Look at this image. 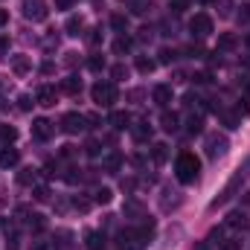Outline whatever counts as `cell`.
<instances>
[{
    "instance_id": "52a82bcc",
    "label": "cell",
    "mask_w": 250,
    "mask_h": 250,
    "mask_svg": "<svg viewBox=\"0 0 250 250\" xmlns=\"http://www.w3.org/2000/svg\"><path fill=\"white\" fill-rule=\"evenodd\" d=\"M84 128H87V117H82V114H76V111H70V114L62 117L64 134H79V131H84Z\"/></svg>"
},
{
    "instance_id": "cb8c5ba5",
    "label": "cell",
    "mask_w": 250,
    "mask_h": 250,
    "mask_svg": "<svg viewBox=\"0 0 250 250\" xmlns=\"http://www.w3.org/2000/svg\"><path fill=\"white\" fill-rule=\"evenodd\" d=\"M128 50H131V38H128V35H120V38L114 41V53H117V56H125Z\"/></svg>"
},
{
    "instance_id": "603a6c76",
    "label": "cell",
    "mask_w": 250,
    "mask_h": 250,
    "mask_svg": "<svg viewBox=\"0 0 250 250\" xmlns=\"http://www.w3.org/2000/svg\"><path fill=\"white\" fill-rule=\"evenodd\" d=\"M6 250H21V233L15 227L6 233Z\"/></svg>"
},
{
    "instance_id": "816d5d0a",
    "label": "cell",
    "mask_w": 250,
    "mask_h": 250,
    "mask_svg": "<svg viewBox=\"0 0 250 250\" xmlns=\"http://www.w3.org/2000/svg\"><path fill=\"white\" fill-rule=\"evenodd\" d=\"M9 23V15H6V9H0V26H6Z\"/></svg>"
},
{
    "instance_id": "f6af8a7d",
    "label": "cell",
    "mask_w": 250,
    "mask_h": 250,
    "mask_svg": "<svg viewBox=\"0 0 250 250\" xmlns=\"http://www.w3.org/2000/svg\"><path fill=\"white\" fill-rule=\"evenodd\" d=\"M73 207H76V209H82V212H84V209H87V207H90V201H84V198H73Z\"/></svg>"
},
{
    "instance_id": "f1b7e54d",
    "label": "cell",
    "mask_w": 250,
    "mask_h": 250,
    "mask_svg": "<svg viewBox=\"0 0 250 250\" xmlns=\"http://www.w3.org/2000/svg\"><path fill=\"white\" fill-rule=\"evenodd\" d=\"M154 67H157V62L148 59V56H140V59H137V70H140V73H151Z\"/></svg>"
},
{
    "instance_id": "ab89813d",
    "label": "cell",
    "mask_w": 250,
    "mask_h": 250,
    "mask_svg": "<svg viewBox=\"0 0 250 250\" xmlns=\"http://www.w3.org/2000/svg\"><path fill=\"white\" fill-rule=\"evenodd\" d=\"M111 76H114V79H125V76H128V67H125V64H117V67L111 70Z\"/></svg>"
},
{
    "instance_id": "d6986e66",
    "label": "cell",
    "mask_w": 250,
    "mask_h": 250,
    "mask_svg": "<svg viewBox=\"0 0 250 250\" xmlns=\"http://www.w3.org/2000/svg\"><path fill=\"white\" fill-rule=\"evenodd\" d=\"M64 29H67V35H82V29H84V21H82L79 15H70Z\"/></svg>"
},
{
    "instance_id": "74e56055",
    "label": "cell",
    "mask_w": 250,
    "mask_h": 250,
    "mask_svg": "<svg viewBox=\"0 0 250 250\" xmlns=\"http://www.w3.org/2000/svg\"><path fill=\"white\" fill-rule=\"evenodd\" d=\"M212 3L218 6V15H221V18H227V15H230V9H233V6H230V0H212Z\"/></svg>"
},
{
    "instance_id": "5bb4252c",
    "label": "cell",
    "mask_w": 250,
    "mask_h": 250,
    "mask_svg": "<svg viewBox=\"0 0 250 250\" xmlns=\"http://www.w3.org/2000/svg\"><path fill=\"white\" fill-rule=\"evenodd\" d=\"M239 47V38L233 35V32H221L218 35V50L221 53H230V50H236Z\"/></svg>"
},
{
    "instance_id": "d4e9b609",
    "label": "cell",
    "mask_w": 250,
    "mask_h": 250,
    "mask_svg": "<svg viewBox=\"0 0 250 250\" xmlns=\"http://www.w3.org/2000/svg\"><path fill=\"white\" fill-rule=\"evenodd\" d=\"M87 248L90 250H102L105 248V236H102V233H87Z\"/></svg>"
},
{
    "instance_id": "f35d334b",
    "label": "cell",
    "mask_w": 250,
    "mask_h": 250,
    "mask_svg": "<svg viewBox=\"0 0 250 250\" xmlns=\"http://www.w3.org/2000/svg\"><path fill=\"white\" fill-rule=\"evenodd\" d=\"M187 56L189 59H204V47L201 44H192V47H187Z\"/></svg>"
},
{
    "instance_id": "9c48e42d",
    "label": "cell",
    "mask_w": 250,
    "mask_h": 250,
    "mask_svg": "<svg viewBox=\"0 0 250 250\" xmlns=\"http://www.w3.org/2000/svg\"><path fill=\"white\" fill-rule=\"evenodd\" d=\"M35 102H38V105H44V108H53V105H56V90H53L50 84L38 87V93H35Z\"/></svg>"
},
{
    "instance_id": "ac0fdd59",
    "label": "cell",
    "mask_w": 250,
    "mask_h": 250,
    "mask_svg": "<svg viewBox=\"0 0 250 250\" xmlns=\"http://www.w3.org/2000/svg\"><path fill=\"white\" fill-rule=\"evenodd\" d=\"M102 166H105V172H120V166H123V154H120V151H111V154L102 160Z\"/></svg>"
},
{
    "instance_id": "5b68a950",
    "label": "cell",
    "mask_w": 250,
    "mask_h": 250,
    "mask_svg": "<svg viewBox=\"0 0 250 250\" xmlns=\"http://www.w3.org/2000/svg\"><path fill=\"white\" fill-rule=\"evenodd\" d=\"M47 15L50 12H47V3L44 0H23V18L26 21H35L38 23V21H47Z\"/></svg>"
},
{
    "instance_id": "11a10c76",
    "label": "cell",
    "mask_w": 250,
    "mask_h": 250,
    "mask_svg": "<svg viewBox=\"0 0 250 250\" xmlns=\"http://www.w3.org/2000/svg\"><path fill=\"white\" fill-rule=\"evenodd\" d=\"M201 3H212V0H201Z\"/></svg>"
},
{
    "instance_id": "ba28073f",
    "label": "cell",
    "mask_w": 250,
    "mask_h": 250,
    "mask_svg": "<svg viewBox=\"0 0 250 250\" xmlns=\"http://www.w3.org/2000/svg\"><path fill=\"white\" fill-rule=\"evenodd\" d=\"M53 131H56V125L50 123L47 117H38V120L32 123V137H35V140H50Z\"/></svg>"
},
{
    "instance_id": "f546056e",
    "label": "cell",
    "mask_w": 250,
    "mask_h": 250,
    "mask_svg": "<svg viewBox=\"0 0 250 250\" xmlns=\"http://www.w3.org/2000/svg\"><path fill=\"white\" fill-rule=\"evenodd\" d=\"M151 9V0H131V12L134 15H146Z\"/></svg>"
},
{
    "instance_id": "8fae6325",
    "label": "cell",
    "mask_w": 250,
    "mask_h": 250,
    "mask_svg": "<svg viewBox=\"0 0 250 250\" xmlns=\"http://www.w3.org/2000/svg\"><path fill=\"white\" fill-rule=\"evenodd\" d=\"M224 227H230V230H245V227H248V218H245V212H242V209L230 212V215H227V221H224Z\"/></svg>"
},
{
    "instance_id": "2e32d148",
    "label": "cell",
    "mask_w": 250,
    "mask_h": 250,
    "mask_svg": "<svg viewBox=\"0 0 250 250\" xmlns=\"http://www.w3.org/2000/svg\"><path fill=\"white\" fill-rule=\"evenodd\" d=\"M62 90H64V93H70V96H76V93L82 90V79L70 73L67 79H62Z\"/></svg>"
},
{
    "instance_id": "1f68e13d",
    "label": "cell",
    "mask_w": 250,
    "mask_h": 250,
    "mask_svg": "<svg viewBox=\"0 0 250 250\" xmlns=\"http://www.w3.org/2000/svg\"><path fill=\"white\" fill-rule=\"evenodd\" d=\"M29 227H32L35 233H41V230L47 227V221H44V215H38V212H35V215H29Z\"/></svg>"
},
{
    "instance_id": "8992f818",
    "label": "cell",
    "mask_w": 250,
    "mask_h": 250,
    "mask_svg": "<svg viewBox=\"0 0 250 250\" xmlns=\"http://www.w3.org/2000/svg\"><path fill=\"white\" fill-rule=\"evenodd\" d=\"M189 32H192L195 38L212 35V18H209V15H195V18L189 21Z\"/></svg>"
},
{
    "instance_id": "836d02e7",
    "label": "cell",
    "mask_w": 250,
    "mask_h": 250,
    "mask_svg": "<svg viewBox=\"0 0 250 250\" xmlns=\"http://www.w3.org/2000/svg\"><path fill=\"white\" fill-rule=\"evenodd\" d=\"M93 201H96V204H111V189H96V192H93Z\"/></svg>"
},
{
    "instance_id": "7402d4cb",
    "label": "cell",
    "mask_w": 250,
    "mask_h": 250,
    "mask_svg": "<svg viewBox=\"0 0 250 250\" xmlns=\"http://www.w3.org/2000/svg\"><path fill=\"white\" fill-rule=\"evenodd\" d=\"M218 117H221V123L227 125V128H239V125H242V117H239V114H230V111H218Z\"/></svg>"
},
{
    "instance_id": "83f0119b",
    "label": "cell",
    "mask_w": 250,
    "mask_h": 250,
    "mask_svg": "<svg viewBox=\"0 0 250 250\" xmlns=\"http://www.w3.org/2000/svg\"><path fill=\"white\" fill-rule=\"evenodd\" d=\"M111 26H114L120 35H125V32H128V18H125V15H114V18H111Z\"/></svg>"
},
{
    "instance_id": "f5cc1de1",
    "label": "cell",
    "mask_w": 250,
    "mask_h": 250,
    "mask_svg": "<svg viewBox=\"0 0 250 250\" xmlns=\"http://www.w3.org/2000/svg\"><path fill=\"white\" fill-rule=\"evenodd\" d=\"M35 250H47V242H35Z\"/></svg>"
},
{
    "instance_id": "7c38bea8",
    "label": "cell",
    "mask_w": 250,
    "mask_h": 250,
    "mask_svg": "<svg viewBox=\"0 0 250 250\" xmlns=\"http://www.w3.org/2000/svg\"><path fill=\"white\" fill-rule=\"evenodd\" d=\"M108 123L114 125L117 131H125V128H131V114H125V111H114V114L108 117Z\"/></svg>"
},
{
    "instance_id": "6da1fadb",
    "label": "cell",
    "mask_w": 250,
    "mask_h": 250,
    "mask_svg": "<svg viewBox=\"0 0 250 250\" xmlns=\"http://www.w3.org/2000/svg\"><path fill=\"white\" fill-rule=\"evenodd\" d=\"M248 175H250V157L245 160V166H239V169L233 172V178L227 181V187L221 189V192H218L212 201H209V209H218V207H224V204H227V201H230V198H233L239 189H242V184H245V178H248Z\"/></svg>"
},
{
    "instance_id": "b9f144b4",
    "label": "cell",
    "mask_w": 250,
    "mask_h": 250,
    "mask_svg": "<svg viewBox=\"0 0 250 250\" xmlns=\"http://www.w3.org/2000/svg\"><path fill=\"white\" fill-rule=\"evenodd\" d=\"M239 248H242L239 239H227V242H221V250H239Z\"/></svg>"
},
{
    "instance_id": "4fadbf2b",
    "label": "cell",
    "mask_w": 250,
    "mask_h": 250,
    "mask_svg": "<svg viewBox=\"0 0 250 250\" xmlns=\"http://www.w3.org/2000/svg\"><path fill=\"white\" fill-rule=\"evenodd\" d=\"M131 137H134L137 143H146V140H151V125H148V123L131 125Z\"/></svg>"
},
{
    "instance_id": "d6a6232c",
    "label": "cell",
    "mask_w": 250,
    "mask_h": 250,
    "mask_svg": "<svg viewBox=\"0 0 250 250\" xmlns=\"http://www.w3.org/2000/svg\"><path fill=\"white\" fill-rule=\"evenodd\" d=\"M15 137H18V131H15L12 125H0V140H3V143H12Z\"/></svg>"
},
{
    "instance_id": "7bdbcfd3",
    "label": "cell",
    "mask_w": 250,
    "mask_h": 250,
    "mask_svg": "<svg viewBox=\"0 0 250 250\" xmlns=\"http://www.w3.org/2000/svg\"><path fill=\"white\" fill-rule=\"evenodd\" d=\"M192 82H195V84H207V82H212V79H209V73H195Z\"/></svg>"
},
{
    "instance_id": "db71d44e",
    "label": "cell",
    "mask_w": 250,
    "mask_h": 250,
    "mask_svg": "<svg viewBox=\"0 0 250 250\" xmlns=\"http://www.w3.org/2000/svg\"><path fill=\"white\" fill-rule=\"evenodd\" d=\"M245 207H248V209H250V192H248V195H245Z\"/></svg>"
},
{
    "instance_id": "ffe728a7",
    "label": "cell",
    "mask_w": 250,
    "mask_h": 250,
    "mask_svg": "<svg viewBox=\"0 0 250 250\" xmlns=\"http://www.w3.org/2000/svg\"><path fill=\"white\" fill-rule=\"evenodd\" d=\"M166 157H169V146L166 143H154L151 146V160L154 163H166Z\"/></svg>"
},
{
    "instance_id": "8d00e7d4",
    "label": "cell",
    "mask_w": 250,
    "mask_h": 250,
    "mask_svg": "<svg viewBox=\"0 0 250 250\" xmlns=\"http://www.w3.org/2000/svg\"><path fill=\"white\" fill-rule=\"evenodd\" d=\"M32 198H35V201H50V189L47 187H35L32 189Z\"/></svg>"
},
{
    "instance_id": "44dd1931",
    "label": "cell",
    "mask_w": 250,
    "mask_h": 250,
    "mask_svg": "<svg viewBox=\"0 0 250 250\" xmlns=\"http://www.w3.org/2000/svg\"><path fill=\"white\" fill-rule=\"evenodd\" d=\"M29 67H32V64H29V59H26V56H15V59H12V70H15L18 76L29 73Z\"/></svg>"
},
{
    "instance_id": "e575fe53",
    "label": "cell",
    "mask_w": 250,
    "mask_h": 250,
    "mask_svg": "<svg viewBox=\"0 0 250 250\" xmlns=\"http://www.w3.org/2000/svg\"><path fill=\"white\" fill-rule=\"evenodd\" d=\"M157 56H160V64H172L175 59H178V53H175V50H169V47H163Z\"/></svg>"
},
{
    "instance_id": "ee69618b",
    "label": "cell",
    "mask_w": 250,
    "mask_h": 250,
    "mask_svg": "<svg viewBox=\"0 0 250 250\" xmlns=\"http://www.w3.org/2000/svg\"><path fill=\"white\" fill-rule=\"evenodd\" d=\"M18 108H21V111H29V108H32V96H21V99H18Z\"/></svg>"
},
{
    "instance_id": "681fc988",
    "label": "cell",
    "mask_w": 250,
    "mask_h": 250,
    "mask_svg": "<svg viewBox=\"0 0 250 250\" xmlns=\"http://www.w3.org/2000/svg\"><path fill=\"white\" fill-rule=\"evenodd\" d=\"M76 154V146H64L62 148V157H73Z\"/></svg>"
},
{
    "instance_id": "d590c367",
    "label": "cell",
    "mask_w": 250,
    "mask_h": 250,
    "mask_svg": "<svg viewBox=\"0 0 250 250\" xmlns=\"http://www.w3.org/2000/svg\"><path fill=\"white\" fill-rule=\"evenodd\" d=\"M189 3H192V0H172V12H175V15H184L189 9Z\"/></svg>"
},
{
    "instance_id": "e0dca14e",
    "label": "cell",
    "mask_w": 250,
    "mask_h": 250,
    "mask_svg": "<svg viewBox=\"0 0 250 250\" xmlns=\"http://www.w3.org/2000/svg\"><path fill=\"white\" fill-rule=\"evenodd\" d=\"M18 160H21V154H18L15 148H3V151H0V166H3V169L18 166Z\"/></svg>"
},
{
    "instance_id": "f907efd6",
    "label": "cell",
    "mask_w": 250,
    "mask_h": 250,
    "mask_svg": "<svg viewBox=\"0 0 250 250\" xmlns=\"http://www.w3.org/2000/svg\"><path fill=\"white\" fill-rule=\"evenodd\" d=\"M73 3H76V0H56V6H59V9H70Z\"/></svg>"
},
{
    "instance_id": "9a60e30c",
    "label": "cell",
    "mask_w": 250,
    "mask_h": 250,
    "mask_svg": "<svg viewBox=\"0 0 250 250\" xmlns=\"http://www.w3.org/2000/svg\"><path fill=\"white\" fill-rule=\"evenodd\" d=\"M178 123H181V120H178L175 111H163V114H160V125H163V131L175 134V131H178Z\"/></svg>"
},
{
    "instance_id": "bcb514c9",
    "label": "cell",
    "mask_w": 250,
    "mask_h": 250,
    "mask_svg": "<svg viewBox=\"0 0 250 250\" xmlns=\"http://www.w3.org/2000/svg\"><path fill=\"white\" fill-rule=\"evenodd\" d=\"M239 23H250V6H242V12H239Z\"/></svg>"
},
{
    "instance_id": "4316f807",
    "label": "cell",
    "mask_w": 250,
    "mask_h": 250,
    "mask_svg": "<svg viewBox=\"0 0 250 250\" xmlns=\"http://www.w3.org/2000/svg\"><path fill=\"white\" fill-rule=\"evenodd\" d=\"M87 67H90L93 73H99V70H105V56H102V53H93V56L87 59Z\"/></svg>"
},
{
    "instance_id": "30bf717a",
    "label": "cell",
    "mask_w": 250,
    "mask_h": 250,
    "mask_svg": "<svg viewBox=\"0 0 250 250\" xmlns=\"http://www.w3.org/2000/svg\"><path fill=\"white\" fill-rule=\"evenodd\" d=\"M151 99H154L160 108H166V105L172 102V87H169V84H157L154 93H151Z\"/></svg>"
},
{
    "instance_id": "7dc6e473",
    "label": "cell",
    "mask_w": 250,
    "mask_h": 250,
    "mask_svg": "<svg viewBox=\"0 0 250 250\" xmlns=\"http://www.w3.org/2000/svg\"><path fill=\"white\" fill-rule=\"evenodd\" d=\"M242 90H245V99L250 102V76H245V79H242Z\"/></svg>"
},
{
    "instance_id": "3957f363",
    "label": "cell",
    "mask_w": 250,
    "mask_h": 250,
    "mask_svg": "<svg viewBox=\"0 0 250 250\" xmlns=\"http://www.w3.org/2000/svg\"><path fill=\"white\" fill-rule=\"evenodd\" d=\"M90 96H93V102L99 108H111L117 102V84L114 82H96L93 90H90Z\"/></svg>"
},
{
    "instance_id": "484cf974",
    "label": "cell",
    "mask_w": 250,
    "mask_h": 250,
    "mask_svg": "<svg viewBox=\"0 0 250 250\" xmlns=\"http://www.w3.org/2000/svg\"><path fill=\"white\" fill-rule=\"evenodd\" d=\"M35 178H38V169H23V172L18 175V184L29 187V184H35Z\"/></svg>"
},
{
    "instance_id": "60d3db41",
    "label": "cell",
    "mask_w": 250,
    "mask_h": 250,
    "mask_svg": "<svg viewBox=\"0 0 250 250\" xmlns=\"http://www.w3.org/2000/svg\"><path fill=\"white\" fill-rule=\"evenodd\" d=\"M84 151H87L90 157H96V154H99V143H96V140H87V146H84Z\"/></svg>"
},
{
    "instance_id": "277c9868",
    "label": "cell",
    "mask_w": 250,
    "mask_h": 250,
    "mask_svg": "<svg viewBox=\"0 0 250 250\" xmlns=\"http://www.w3.org/2000/svg\"><path fill=\"white\" fill-rule=\"evenodd\" d=\"M227 148H230V140H227L224 134H207V140H204V151H207V157H209V160L224 157V154H227Z\"/></svg>"
},
{
    "instance_id": "c3c4849f",
    "label": "cell",
    "mask_w": 250,
    "mask_h": 250,
    "mask_svg": "<svg viewBox=\"0 0 250 250\" xmlns=\"http://www.w3.org/2000/svg\"><path fill=\"white\" fill-rule=\"evenodd\" d=\"M87 41H90V44H99V41H102V35H99V29H90V35H87Z\"/></svg>"
},
{
    "instance_id": "4dcf8cb0",
    "label": "cell",
    "mask_w": 250,
    "mask_h": 250,
    "mask_svg": "<svg viewBox=\"0 0 250 250\" xmlns=\"http://www.w3.org/2000/svg\"><path fill=\"white\" fill-rule=\"evenodd\" d=\"M187 131H189V134H201V131H204V120L192 114V117H189V123H187Z\"/></svg>"
},
{
    "instance_id": "7a4b0ae2",
    "label": "cell",
    "mask_w": 250,
    "mask_h": 250,
    "mask_svg": "<svg viewBox=\"0 0 250 250\" xmlns=\"http://www.w3.org/2000/svg\"><path fill=\"white\" fill-rule=\"evenodd\" d=\"M175 175H178L181 184H195L198 175H201V160L192 151H181L178 160H175Z\"/></svg>"
}]
</instances>
